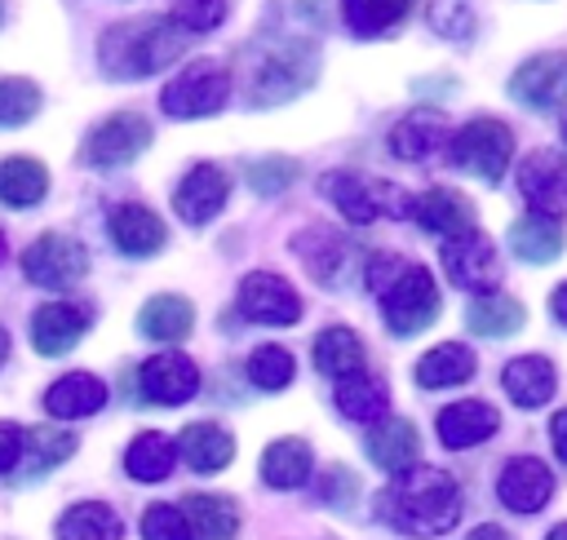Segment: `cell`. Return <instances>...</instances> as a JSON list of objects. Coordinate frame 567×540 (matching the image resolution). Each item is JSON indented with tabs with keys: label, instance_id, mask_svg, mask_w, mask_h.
I'll return each instance as SVG.
<instances>
[{
	"label": "cell",
	"instance_id": "cell-40",
	"mask_svg": "<svg viewBox=\"0 0 567 540\" xmlns=\"http://www.w3.org/2000/svg\"><path fill=\"white\" fill-rule=\"evenodd\" d=\"M40 111V89L27 75H0V128H18L35 120Z\"/></svg>",
	"mask_w": 567,
	"mask_h": 540
},
{
	"label": "cell",
	"instance_id": "cell-36",
	"mask_svg": "<svg viewBox=\"0 0 567 540\" xmlns=\"http://www.w3.org/2000/svg\"><path fill=\"white\" fill-rule=\"evenodd\" d=\"M416 0H341V18L354 35L363 40H377V35H390L408 22Z\"/></svg>",
	"mask_w": 567,
	"mask_h": 540
},
{
	"label": "cell",
	"instance_id": "cell-22",
	"mask_svg": "<svg viewBox=\"0 0 567 540\" xmlns=\"http://www.w3.org/2000/svg\"><path fill=\"white\" fill-rule=\"evenodd\" d=\"M292 252L306 261L310 279L319 283H341L346 279V261H350V243L328 230V226H310L301 235H292Z\"/></svg>",
	"mask_w": 567,
	"mask_h": 540
},
{
	"label": "cell",
	"instance_id": "cell-43",
	"mask_svg": "<svg viewBox=\"0 0 567 540\" xmlns=\"http://www.w3.org/2000/svg\"><path fill=\"white\" fill-rule=\"evenodd\" d=\"M297 164L288 159V155H266V159H248V168H244V177H248V186L257 190V195H279V190H288L292 181H297Z\"/></svg>",
	"mask_w": 567,
	"mask_h": 540
},
{
	"label": "cell",
	"instance_id": "cell-31",
	"mask_svg": "<svg viewBox=\"0 0 567 540\" xmlns=\"http://www.w3.org/2000/svg\"><path fill=\"white\" fill-rule=\"evenodd\" d=\"M49 195V168L31 155L0 159V204L9 208H35Z\"/></svg>",
	"mask_w": 567,
	"mask_h": 540
},
{
	"label": "cell",
	"instance_id": "cell-51",
	"mask_svg": "<svg viewBox=\"0 0 567 540\" xmlns=\"http://www.w3.org/2000/svg\"><path fill=\"white\" fill-rule=\"evenodd\" d=\"M545 540H567V522H558V527H554V531H549Z\"/></svg>",
	"mask_w": 567,
	"mask_h": 540
},
{
	"label": "cell",
	"instance_id": "cell-27",
	"mask_svg": "<svg viewBox=\"0 0 567 540\" xmlns=\"http://www.w3.org/2000/svg\"><path fill=\"white\" fill-rule=\"evenodd\" d=\"M177 456H182L195 474H217V469L230 465V456H235V438H230L221 425H213V420H195V425L182 429V438H177Z\"/></svg>",
	"mask_w": 567,
	"mask_h": 540
},
{
	"label": "cell",
	"instance_id": "cell-52",
	"mask_svg": "<svg viewBox=\"0 0 567 540\" xmlns=\"http://www.w3.org/2000/svg\"><path fill=\"white\" fill-rule=\"evenodd\" d=\"M4 359H9V332L0 328V363H4Z\"/></svg>",
	"mask_w": 567,
	"mask_h": 540
},
{
	"label": "cell",
	"instance_id": "cell-50",
	"mask_svg": "<svg viewBox=\"0 0 567 540\" xmlns=\"http://www.w3.org/2000/svg\"><path fill=\"white\" fill-rule=\"evenodd\" d=\"M465 540H514L505 527H496V522H483V527H474Z\"/></svg>",
	"mask_w": 567,
	"mask_h": 540
},
{
	"label": "cell",
	"instance_id": "cell-13",
	"mask_svg": "<svg viewBox=\"0 0 567 540\" xmlns=\"http://www.w3.org/2000/svg\"><path fill=\"white\" fill-rule=\"evenodd\" d=\"M137 390H142L146 403L177 407V403H186V398L199 390V367H195L186 354L164 350V354H155V359H146V363L137 367Z\"/></svg>",
	"mask_w": 567,
	"mask_h": 540
},
{
	"label": "cell",
	"instance_id": "cell-33",
	"mask_svg": "<svg viewBox=\"0 0 567 540\" xmlns=\"http://www.w3.org/2000/svg\"><path fill=\"white\" fill-rule=\"evenodd\" d=\"M363 363H368V350H363V341L350 332V328H323L319 336H315V367L323 372V376H332V381H346V376H354V372H363Z\"/></svg>",
	"mask_w": 567,
	"mask_h": 540
},
{
	"label": "cell",
	"instance_id": "cell-11",
	"mask_svg": "<svg viewBox=\"0 0 567 540\" xmlns=\"http://www.w3.org/2000/svg\"><path fill=\"white\" fill-rule=\"evenodd\" d=\"M239 314L266 328H288L301 319V297L292 292L288 279L270 274V270H252L239 283Z\"/></svg>",
	"mask_w": 567,
	"mask_h": 540
},
{
	"label": "cell",
	"instance_id": "cell-25",
	"mask_svg": "<svg viewBox=\"0 0 567 540\" xmlns=\"http://www.w3.org/2000/svg\"><path fill=\"white\" fill-rule=\"evenodd\" d=\"M501 385H505V394H509L518 407H545V403L554 398L558 376H554V363H549V359H540V354H518V359L505 363Z\"/></svg>",
	"mask_w": 567,
	"mask_h": 540
},
{
	"label": "cell",
	"instance_id": "cell-26",
	"mask_svg": "<svg viewBox=\"0 0 567 540\" xmlns=\"http://www.w3.org/2000/svg\"><path fill=\"white\" fill-rule=\"evenodd\" d=\"M102 403H106V385H102L93 372H66L62 381H53V385L44 390V412L58 416V420L93 416Z\"/></svg>",
	"mask_w": 567,
	"mask_h": 540
},
{
	"label": "cell",
	"instance_id": "cell-34",
	"mask_svg": "<svg viewBox=\"0 0 567 540\" xmlns=\"http://www.w3.org/2000/svg\"><path fill=\"white\" fill-rule=\"evenodd\" d=\"M310 465H315L310 443H301V438H279V443H270V447L261 451V482L275 487V491H292V487H301V482L310 478Z\"/></svg>",
	"mask_w": 567,
	"mask_h": 540
},
{
	"label": "cell",
	"instance_id": "cell-30",
	"mask_svg": "<svg viewBox=\"0 0 567 540\" xmlns=\"http://www.w3.org/2000/svg\"><path fill=\"white\" fill-rule=\"evenodd\" d=\"M186 513V527H190V540H230L239 531V513L226 496H213V491H195L177 505Z\"/></svg>",
	"mask_w": 567,
	"mask_h": 540
},
{
	"label": "cell",
	"instance_id": "cell-15",
	"mask_svg": "<svg viewBox=\"0 0 567 540\" xmlns=\"http://www.w3.org/2000/svg\"><path fill=\"white\" fill-rule=\"evenodd\" d=\"M226 195H230V177L217 168V164H195L177 190H173V208L186 226H208L221 208H226Z\"/></svg>",
	"mask_w": 567,
	"mask_h": 540
},
{
	"label": "cell",
	"instance_id": "cell-24",
	"mask_svg": "<svg viewBox=\"0 0 567 540\" xmlns=\"http://www.w3.org/2000/svg\"><path fill=\"white\" fill-rule=\"evenodd\" d=\"M567 235H563V221L558 217H540V212H523L514 226H509V252L527 266H545L563 252Z\"/></svg>",
	"mask_w": 567,
	"mask_h": 540
},
{
	"label": "cell",
	"instance_id": "cell-10",
	"mask_svg": "<svg viewBox=\"0 0 567 540\" xmlns=\"http://www.w3.org/2000/svg\"><path fill=\"white\" fill-rule=\"evenodd\" d=\"M443 274H447L456 288H465V292H478V297L496 292V283H501V261H496L492 239H487L478 226L465 230V235L443 239Z\"/></svg>",
	"mask_w": 567,
	"mask_h": 540
},
{
	"label": "cell",
	"instance_id": "cell-18",
	"mask_svg": "<svg viewBox=\"0 0 567 540\" xmlns=\"http://www.w3.org/2000/svg\"><path fill=\"white\" fill-rule=\"evenodd\" d=\"M408 217H412L421 230L443 235V239L474 230V204H470L461 190H452V186H430V190H421V195L412 199Z\"/></svg>",
	"mask_w": 567,
	"mask_h": 540
},
{
	"label": "cell",
	"instance_id": "cell-23",
	"mask_svg": "<svg viewBox=\"0 0 567 540\" xmlns=\"http://www.w3.org/2000/svg\"><path fill=\"white\" fill-rule=\"evenodd\" d=\"M363 451H368V460H372V465H381L385 474H403V469H412V465H416L421 443H416L412 420L385 416V420H377V425L368 429Z\"/></svg>",
	"mask_w": 567,
	"mask_h": 540
},
{
	"label": "cell",
	"instance_id": "cell-49",
	"mask_svg": "<svg viewBox=\"0 0 567 540\" xmlns=\"http://www.w3.org/2000/svg\"><path fill=\"white\" fill-rule=\"evenodd\" d=\"M549 314L567 328V283H558V288H554V297H549Z\"/></svg>",
	"mask_w": 567,
	"mask_h": 540
},
{
	"label": "cell",
	"instance_id": "cell-17",
	"mask_svg": "<svg viewBox=\"0 0 567 540\" xmlns=\"http://www.w3.org/2000/svg\"><path fill=\"white\" fill-rule=\"evenodd\" d=\"M84 328H89V310L84 305H75V301H44L31 314V345H35V354L58 359V354L80 345Z\"/></svg>",
	"mask_w": 567,
	"mask_h": 540
},
{
	"label": "cell",
	"instance_id": "cell-38",
	"mask_svg": "<svg viewBox=\"0 0 567 540\" xmlns=\"http://www.w3.org/2000/svg\"><path fill=\"white\" fill-rule=\"evenodd\" d=\"M173 465H177V443L164 438V434H155V429L137 434V438L128 443V451H124V469H128L137 482H159V478L173 474Z\"/></svg>",
	"mask_w": 567,
	"mask_h": 540
},
{
	"label": "cell",
	"instance_id": "cell-39",
	"mask_svg": "<svg viewBox=\"0 0 567 540\" xmlns=\"http://www.w3.org/2000/svg\"><path fill=\"white\" fill-rule=\"evenodd\" d=\"M75 451V434L71 429H53V425H31L22 429V460H27V478L49 474L53 465L71 460Z\"/></svg>",
	"mask_w": 567,
	"mask_h": 540
},
{
	"label": "cell",
	"instance_id": "cell-45",
	"mask_svg": "<svg viewBox=\"0 0 567 540\" xmlns=\"http://www.w3.org/2000/svg\"><path fill=\"white\" fill-rule=\"evenodd\" d=\"M142 540H190L186 513L177 505H151L142 513Z\"/></svg>",
	"mask_w": 567,
	"mask_h": 540
},
{
	"label": "cell",
	"instance_id": "cell-20",
	"mask_svg": "<svg viewBox=\"0 0 567 540\" xmlns=\"http://www.w3.org/2000/svg\"><path fill=\"white\" fill-rule=\"evenodd\" d=\"M496 425H501L496 407H492V403H478V398L447 403V407L439 412V420H434L439 443H443V447H452V451H465V447H474V443L492 438V434H496Z\"/></svg>",
	"mask_w": 567,
	"mask_h": 540
},
{
	"label": "cell",
	"instance_id": "cell-42",
	"mask_svg": "<svg viewBox=\"0 0 567 540\" xmlns=\"http://www.w3.org/2000/svg\"><path fill=\"white\" fill-rule=\"evenodd\" d=\"M168 18H173V27L186 31V35H208V31L221 27L226 0H173Z\"/></svg>",
	"mask_w": 567,
	"mask_h": 540
},
{
	"label": "cell",
	"instance_id": "cell-46",
	"mask_svg": "<svg viewBox=\"0 0 567 540\" xmlns=\"http://www.w3.org/2000/svg\"><path fill=\"white\" fill-rule=\"evenodd\" d=\"M22 460V429L13 420H0V474H9Z\"/></svg>",
	"mask_w": 567,
	"mask_h": 540
},
{
	"label": "cell",
	"instance_id": "cell-32",
	"mask_svg": "<svg viewBox=\"0 0 567 540\" xmlns=\"http://www.w3.org/2000/svg\"><path fill=\"white\" fill-rule=\"evenodd\" d=\"M523 323H527V310L505 292H487V297H474L465 305V328L474 336H487V341H501V336L518 332Z\"/></svg>",
	"mask_w": 567,
	"mask_h": 540
},
{
	"label": "cell",
	"instance_id": "cell-7",
	"mask_svg": "<svg viewBox=\"0 0 567 540\" xmlns=\"http://www.w3.org/2000/svg\"><path fill=\"white\" fill-rule=\"evenodd\" d=\"M230 97V71L217 62H190L182 75H173L159 93L164 115L173 120H195V115H213L221 111Z\"/></svg>",
	"mask_w": 567,
	"mask_h": 540
},
{
	"label": "cell",
	"instance_id": "cell-41",
	"mask_svg": "<svg viewBox=\"0 0 567 540\" xmlns=\"http://www.w3.org/2000/svg\"><path fill=\"white\" fill-rule=\"evenodd\" d=\"M292 372H297V363L284 345H257L248 354V381L257 390H284V385H292Z\"/></svg>",
	"mask_w": 567,
	"mask_h": 540
},
{
	"label": "cell",
	"instance_id": "cell-12",
	"mask_svg": "<svg viewBox=\"0 0 567 540\" xmlns=\"http://www.w3.org/2000/svg\"><path fill=\"white\" fill-rule=\"evenodd\" d=\"M509 97L527 111H554L567 102V53H536L509 75Z\"/></svg>",
	"mask_w": 567,
	"mask_h": 540
},
{
	"label": "cell",
	"instance_id": "cell-8",
	"mask_svg": "<svg viewBox=\"0 0 567 540\" xmlns=\"http://www.w3.org/2000/svg\"><path fill=\"white\" fill-rule=\"evenodd\" d=\"M22 274L35 283V288H49V292H62V288H75L84 274H89V252L80 239L71 235H40L27 252H22Z\"/></svg>",
	"mask_w": 567,
	"mask_h": 540
},
{
	"label": "cell",
	"instance_id": "cell-5",
	"mask_svg": "<svg viewBox=\"0 0 567 540\" xmlns=\"http://www.w3.org/2000/svg\"><path fill=\"white\" fill-rule=\"evenodd\" d=\"M319 190L337 204V212L354 226H368L377 217H408L412 199L408 190H399L394 181L385 177H363V173H323L319 177Z\"/></svg>",
	"mask_w": 567,
	"mask_h": 540
},
{
	"label": "cell",
	"instance_id": "cell-3",
	"mask_svg": "<svg viewBox=\"0 0 567 540\" xmlns=\"http://www.w3.org/2000/svg\"><path fill=\"white\" fill-rule=\"evenodd\" d=\"M182 49H186V31H177L173 18L142 13V18L115 22L97 35V66L111 80H146V75L164 71L168 62H177Z\"/></svg>",
	"mask_w": 567,
	"mask_h": 540
},
{
	"label": "cell",
	"instance_id": "cell-21",
	"mask_svg": "<svg viewBox=\"0 0 567 540\" xmlns=\"http://www.w3.org/2000/svg\"><path fill=\"white\" fill-rule=\"evenodd\" d=\"M390 150L403 164H430L439 150H447V128L434 111H408L390 128Z\"/></svg>",
	"mask_w": 567,
	"mask_h": 540
},
{
	"label": "cell",
	"instance_id": "cell-16",
	"mask_svg": "<svg viewBox=\"0 0 567 540\" xmlns=\"http://www.w3.org/2000/svg\"><path fill=\"white\" fill-rule=\"evenodd\" d=\"M496 496L514 513H536L554 496V474L536 456H514V460H505V469L496 478Z\"/></svg>",
	"mask_w": 567,
	"mask_h": 540
},
{
	"label": "cell",
	"instance_id": "cell-37",
	"mask_svg": "<svg viewBox=\"0 0 567 540\" xmlns=\"http://www.w3.org/2000/svg\"><path fill=\"white\" fill-rule=\"evenodd\" d=\"M58 540H124V518L102 500H84L58 518Z\"/></svg>",
	"mask_w": 567,
	"mask_h": 540
},
{
	"label": "cell",
	"instance_id": "cell-54",
	"mask_svg": "<svg viewBox=\"0 0 567 540\" xmlns=\"http://www.w3.org/2000/svg\"><path fill=\"white\" fill-rule=\"evenodd\" d=\"M0 22H4V0H0Z\"/></svg>",
	"mask_w": 567,
	"mask_h": 540
},
{
	"label": "cell",
	"instance_id": "cell-48",
	"mask_svg": "<svg viewBox=\"0 0 567 540\" xmlns=\"http://www.w3.org/2000/svg\"><path fill=\"white\" fill-rule=\"evenodd\" d=\"M549 438H554L558 460L567 465V407H558V412H554V420H549Z\"/></svg>",
	"mask_w": 567,
	"mask_h": 540
},
{
	"label": "cell",
	"instance_id": "cell-9",
	"mask_svg": "<svg viewBox=\"0 0 567 540\" xmlns=\"http://www.w3.org/2000/svg\"><path fill=\"white\" fill-rule=\"evenodd\" d=\"M151 142H155V128H151L146 115H137V111H115V115H106V120L89 133V142H84V164H93V168H120V164H133Z\"/></svg>",
	"mask_w": 567,
	"mask_h": 540
},
{
	"label": "cell",
	"instance_id": "cell-29",
	"mask_svg": "<svg viewBox=\"0 0 567 540\" xmlns=\"http://www.w3.org/2000/svg\"><path fill=\"white\" fill-rule=\"evenodd\" d=\"M474 376V354L461 341H443L434 350H425L416 359V385L421 390H447V385H465Z\"/></svg>",
	"mask_w": 567,
	"mask_h": 540
},
{
	"label": "cell",
	"instance_id": "cell-47",
	"mask_svg": "<svg viewBox=\"0 0 567 540\" xmlns=\"http://www.w3.org/2000/svg\"><path fill=\"white\" fill-rule=\"evenodd\" d=\"M337 491L341 496H354V474L350 469H328L323 474V500H337Z\"/></svg>",
	"mask_w": 567,
	"mask_h": 540
},
{
	"label": "cell",
	"instance_id": "cell-28",
	"mask_svg": "<svg viewBox=\"0 0 567 540\" xmlns=\"http://www.w3.org/2000/svg\"><path fill=\"white\" fill-rule=\"evenodd\" d=\"M195 328V305L177 292H159L137 310V332L151 341H182Z\"/></svg>",
	"mask_w": 567,
	"mask_h": 540
},
{
	"label": "cell",
	"instance_id": "cell-4",
	"mask_svg": "<svg viewBox=\"0 0 567 540\" xmlns=\"http://www.w3.org/2000/svg\"><path fill=\"white\" fill-rule=\"evenodd\" d=\"M319 71V53L315 44L301 40H279L270 49H261L252 58V80H248V102L252 106H279L288 97H297Z\"/></svg>",
	"mask_w": 567,
	"mask_h": 540
},
{
	"label": "cell",
	"instance_id": "cell-55",
	"mask_svg": "<svg viewBox=\"0 0 567 540\" xmlns=\"http://www.w3.org/2000/svg\"><path fill=\"white\" fill-rule=\"evenodd\" d=\"M0 257H4V235H0Z\"/></svg>",
	"mask_w": 567,
	"mask_h": 540
},
{
	"label": "cell",
	"instance_id": "cell-44",
	"mask_svg": "<svg viewBox=\"0 0 567 540\" xmlns=\"http://www.w3.org/2000/svg\"><path fill=\"white\" fill-rule=\"evenodd\" d=\"M430 27L447 40H465L474 31V4L470 0H430Z\"/></svg>",
	"mask_w": 567,
	"mask_h": 540
},
{
	"label": "cell",
	"instance_id": "cell-14",
	"mask_svg": "<svg viewBox=\"0 0 567 540\" xmlns=\"http://www.w3.org/2000/svg\"><path fill=\"white\" fill-rule=\"evenodd\" d=\"M518 190L527 199V212L540 217H558L567 204V164L554 150H532L518 164Z\"/></svg>",
	"mask_w": 567,
	"mask_h": 540
},
{
	"label": "cell",
	"instance_id": "cell-2",
	"mask_svg": "<svg viewBox=\"0 0 567 540\" xmlns=\"http://www.w3.org/2000/svg\"><path fill=\"white\" fill-rule=\"evenodd\" d=\"M363 283L377 292L381 301V319L394 336H416L421 328H430L439 319V288L434 274L399 252H372Z\"/></svg>",
	"mask_w": 567,
	"mask_h": 540
},
{
	"label": "cell",
	"instance_id": "cell-6",
	"mask_svg": "<svg viewBox=\"0 0 567 540\" xmlns=\"http://www.w3.org/2000/svg\"><path fill=\"white\" fill-rule=\"evenodd\" d=\"M447 155L461 173L478 181H501L514 159V133L496 115H474L470 124L456 128V137H447Z\"/></svg>",
	"mask_w": 567,
	"mask_h": 540
},
{
	"label": "cell",
	"instance_id": "cell-35",
	"mask_svg": "<svg viewBox=\"0 0 567 540\" xmlns=\"http://www.w3.org/2000/svg\"><path fill=\"white\" fill-rule=\"evenodd\" d=\"M337 412L359 420V425H377L385 420V407H390V394H385V381L368 376V372H354L346 381H337Z\"/></svg>",
	"mask_w": 567,
	"mask_h": 540
},
{
	"label": "cell",
	"instance_id": "cell-1",
	"mask_svg": "<svg viewBox=\"0 0 567 540\" xmlns=\"http://www.w3.org/2000/svg\"><path fill=\"white\" fill-rule=\"evenodd\" d=\"M381 518L403 536H443L461 518V487L452 474L434 465H412L394 474V482L377 500Z\"/></svg>",
	"mask_w": 567,
	"mask_h": 540
},
{
	"label": "cell",
	"instance_id": "cell-53",
	"mask_svg": "<svg viewBox=\"0 0 567 540\" xmlns=\"http://www.w3.org/2000/svg\"><path fill=\"white\" fill-rule=\"evenodd\" d=\"M558 133H563V142H567V111H563V124H558Z\"/></svg>",
	"mask_w": 567,
	"mask_h": 540
},
{
	"label": "cell",
	"instance_id": "cell-19",
	"mask_svg": "<svg viewBox=\"0 0 567 540\" xmlns=\"http://www.w3.org/2000/svg\"><path fill=\"white\" fill-rule=\"evenodd\" d=\"M106 230H111V243L124 252V257H151L164 248V221L146 208V204H115L111 217H106Z\"/></svg>",
	"mask_w": 567,
	"mask_h": 540
}]
</instances>
